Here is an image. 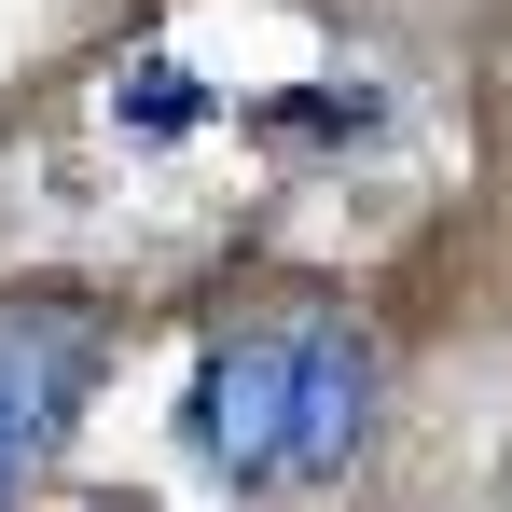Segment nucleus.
Wrapping results in <instances>:
<instances>
[{
  "label": "nucleus",
  "mask_w": 512,
  "mask_h": 512,
  "mask_svg": "<svg viewBox=\"0 0 512 512\" xmlns=\"http://www.w3.org/2000/svg\"><path fill=\"white\" fill-rule=\"evenodd\" d=\"M84 402H97V319L14 291L0 305V512L56 471V443L84 429Z\"/></svg>",
  "instance_id": "f257e3e1"
},
{
  "label": "nucleus",
  "mask_w": 512,
  "mask_h": 512,
  "mask_svg": "<svg viewBox=\"0 0 512 512\" xmlns=\"http://www.w3.org/2000/svg\"><path fill=\"white\" fill-rule=\"evenodd\" d=\"M180 457L208 471V485H291V333H236L194 360V388H180Z\"/></svg>",
  "instance_id": "f03ea898"
},
{
  "label": "nucleus",
  "mask_w": 512,
  "mask_h": 512,
  "mask_svg": "<svg viewBox=\"0 0 512 512\" xmlns=\"http://www.w3.org/2000/svg\"><path fill=\"white\" fill-rule=\"evenodd\" d=\"M388 416V360L360 319H291V485H346Z\"/></svg>",
  "instance_id": "7ed1b4c3"
},
{
  "label": "nucleus",
  "mask_w": 512,
  "mask_h": 512,
  "mask_svg": "<svg viewBox=\"0 0 512 512\" xmlns=\"http://www.w3.org/2000/svg\"><path fill=\"white\" fill-rule=\"evenodd\" d=\"M111 125L167 139V125H194V84H180V70H139V84H111Z\"/></svg>",
  "instance_id": "20e7f679"
},
{
  "label": "nucleus",
  "mask_w": 512,
  "mask_h": 512,
  "mask_svg": "<svg viewBox=\"0 0 512 512\" xmlns=\"http://www.w3.org/2000/svg\"><path fill=\"white\" fill-rule=\"evenodd\" d=\"M84 512H153V499H84Z\"/></svg>",
  "instance_id": "39448f33"
}]
</instances>
